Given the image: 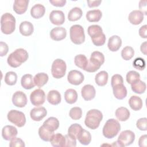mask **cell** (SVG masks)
<instances>
[{
  "mask_svg": "<svg viewBox=\"0 0 147 147\" xmlns=\"http://www.w3.org/2000/svg\"><path fill=\"white\" fill-rule=\"evenodd\" d=\"M64 136L65 138V146H72V147L76 146V138L70 136L68 134H66Z\"/></svg>",
  "mask_w": 147,
  "mask_h": 147,
  "instance_id": "obj_48",
  "label": "cell"
},
{
  "mask_svg": "<svg viewBox=\"0 0 147 147\" xmlns=\"http://www.w3.org/2000/svg\"><path fill=\"white\" fill-rule=\"evenodd\" d=\"M81 94L83 98L85 100L88 101L91 100L95 98L96 91L93 86L91 84H86L82 87Z\"/></svg>",
  "mask_w": 147,
  "mask_h": 147,
  "instance_id": "obj_18",
  "label": "cell"
},
{
  "mask_svg": "<svg viewBox=\"0 0 147 147\" xmlns=\"http://www.w3.org/2000/svg\"><path fill=\"white\" fill-rule=\"evenodd\" d=\"M19 30L20 33L24 36H30L34 30V28L33 24L29 21H23L22 22L19 27Z\"/></svg>",
  "mask_w": 147,
  "mask_h": 147,
  "instance_id": "obj_23",
  "label": "cell"
},
{
  "mask_svg": "<svg viewBox=\"0 0 147 147\" xmlns=\"http://www.w3.org/2000/svg\"><path fill=\"white\" fill-rule=\"evenodd\" d=\"M102 119L103 115L100 111L96 109H91L87 113L84 123L89 129L95 130L99 127Z\"/></svg>",
  "mask_w": 147,
  "mask_h": 147,
  "instance_id": "obj_3",
  "label": "cell"
},
{
  "mask_svg": "<svg viewBox=\"0 0 147 147\" xmlns=\"http://www.w3.org/2000/svg\"><path fill=\"white\" fill-rule=\"evenodd\" d=\"M8 50H9V47L7 44L3 41H1L0 42V56L1 57L5 56L8 52Z\"/></svg>",
  "mask_w": 147,
  "mask_h": 147,
  "instance_id": "obj_50",
  "label": "cell"
},
{
  "mask_svg": "<svg viewBox=\"0 0 147 147\" xmlns=\"http://www.w3.org/2000/svg\"><path fill=\"white\" fill-rule=\"evenodd\" d=\"M104 62L105 56L103 54L99 51H94L91 53L84 71L88 72H94L99 69Z\"/></svg>",
  "mask_w": 147,
  "mask_h": 147,
  "instance_id": "obj_4",
  "label": "cell"
},
{
  "mask_svg": "<svg viewBox=\"0 0 147 147\" xmlns=\"http://www.w3.org/2000/svg\"><path fill=\"white\" fill-rule=\"evenodd\" d=\"M61 98L60 92L57 90H51L47 95V100L53 105H57L61 102Z\"/></svg>",
  "mask_w": 147,
  "mask_h": 147,
  "instance_id": "obj_26",
  "label": "cell"
},
{
  "mask_svg": "<svg viewBox=\"0 0 147 147\" xmlns=\"http://www.w3.org/2000/svg\"><path fill=\"white\" fill-rule=\"evenodd\" d=\"M138 145L140 147H146L147 146V136L146 134L140 137L138 140Z\"/></svg>",
  "mask_w": 147,
  "mask_h": 147,
  "instance_id": "obj_52",
  "label": "cell"
},
{
  "mask_svg": "<svg viewBox=\"0 0 147 147\" xmlns=\"http://www.w3.org/2000/svg\"><path fill=\"white\" fill-rule=\"evenodd\" d=\"M122 45V40L118 36L114 35L110 37L108 41L107 47L112 52L117 51Z\"/></svg>",
  "mask_w": 147,
  "mask_h": 147,
  "instance_id": "obj_20",
  "label": "cell"
},
{
  "mask_svg": "<svg viewBox=\"0 0 147 147\" xmlns=\"http://www.w3.org/2000/svg\"><path fill=\"white\" fill-rule=\"evenodd\" d=\"M17 80V75L16 72L13 71L7 72L5 76V82L9 86L14 85Z\"/></svg>",
  "mask_w": 147,
  "mask_h": 147,
  "instance_id": "obj_42",
  "label": "cell"
},
{
  "mask_svg": "<svg viewBox=\"0 0 147 147\" xmlns=\"http://www.w3.org/2000/svg\"><path fill=\"white\" fill-rule=\"evenodd\" d=\"M42 125L49 129L50 130L55 131L59 128V121L56 118L51 117L46 119Z\"/></svg>",
  "mask_w": 147,
  "mask_h": 147,
  "instance_id": "obj_33",
  "label": "cell"
},
{
  "mask_svg": "<svg viewBox=\"0 0 147 147\" xmlns=\"http://www.w3.org/2000/svg\"><path fill=\"white\" fill-rule=\"evenodd\" d=\"M16 29V19L9 13H6L1 16V30L5 34H11Z\"/></svg>",
  "mask_w": 147,
  "mask_h": 147,
  "instance_id": "obj_6",
  "label": "cell"
},
{
  "mask_svg": "<svg viewBox=\"0 0 147 147\" xmlns=\"http://www.w3.org/2000/svg\"><path fill=\"white\" fill-rule=\"evenodd\" d=\"M77 139L81 144L87 145L91 142V136L88 131L82 129Z\"/></svg>",
  "mask_w": 147,
  "mask_h": 147,
  "instance_id": "obj_35",
  "label": "cell"
},
{
  "mask_svg": "<svg viewBox=\"0 0 147 147\" xmlns=\"http://www.w3.org/2000/svg\"><path fill=\"white\" fill-rule=\"evenodd\" d=\"M47 114V111L44 107H36L32 109L30 112V116L32 120L40 121Z\"/></svg>",
  "mask_w": 147,
  "mask_h": 147,
  "instance_id": "obj_15",
  "label": "cell"
},
{
  "mask_svg": "<svg viewBox=\"0 0 147 147\" xmlns=\"http://www.w3.org/2000/svg\"><path fill=\"white\" fill-rule=\"evenodd\" d=\"M102 1H88V5L90 7H96L99 6V5L101 3Z\"/></svg>",
  "mask_w": 147,
  "mask_h": 147,
  "instance_id": "obj_55",
  "label": "cell"
},
{
  "mask_svg": "<svg viewBox=\"0 0 147 147\" xmlns=\"http://www.w3.org/2000/svg\"><path fill=\"white\" fill-rule=\"evenodd\" d=\"M65 0H50L49 2L53 6L57 7H63L66 3Z\"/></svg>",
  "mask_w": 147,
  "mask_h": 147,
  "instance_id": "obj_51",
  "label": "cell"
},
{
  "mask_svg": "<svg viewBox=\"0 0 147 147\" xmlns=\"http://www.w3.org/2000/svg\"><path fill=\"white\" fill-rule=\"evenodd\" d=\"M141 51L142 53H144L145 55H146V41L144 42L141 45L140 47Z\"/></svg>",
  "mask_w": 147,
  "mask_h": 147,
  "instance_id": "obj_56",
  "label": "cell"
},
{
  "mask_svg": "<svg viewBox=\"0 0 147 147\" xmlns=\"http://www.w3.org/2000/svg\"><path fill=\"white\" fill-rule=\"evenodd\" d=\"M120 130L121 125L119 122L114 118H111L106 122L103 127L102 133L105 137L111 139L115 137Z\"/></svg>",
  "mask_w": 147,
  "mask_h": 147,
  "instance_id": "obj_5",
  "label": "cell"
},
{
  "mask_svg": "<svg viewBox=\"0 0 147 147\" xmlns=\"http://www.w3.org/2000/svg\"><path fill=\"white\" fill-rule=\"evenodd\" d=\"M48 75L44 72L37 74L33 78L34 83L38 87H41L44 86L48 82Z\"/></svg>",
  "mask_w": 147,
  "mask_h": 147,
  "instance_id": "obj_30",
  "label": "cell"
},
{
  "mask_svg": "<svg viewBox=\"0 0 147 147\" xmlns=\"http://www.w3.org/2000/svg\"><path fill=\"white\" fill-rule=\"evenodd\" d=\"M67 65L65 62L60 59L55 60L52 64L51 73L53 78L60 79L63 78L66 72Z\"/></svg>",
  "mask_w": 147,
  "mask_h": 147,
  "instance_id": "obj_9",
  "label": "cell"
},
{
  "mask_svg": "<svg viewBox=\"0 0 147 147\" xmlns=\"http://www.w3.org/2000/svg\"><path fill=\"white\" fill-rule=\"evenodd\" d=\"M102 16V13L100 10L95 9L87 11L86 13L87 20L91 22H98Z\"/></svg>",
  "mask_w": 147,
  "mask_h": 147,
  "instance_id": "obj_31",
  "label": "cell"
},
{
  "mask_svg": "<svg viewBox=\"0 0 147 147\" xmlns=\"http://www.w3.org/2000/svg\"><path fill=\"white\" fill-rule=\"evenodd\" d=\"M117 118L120 121H126L130 117L129 110L125 107H120L118 108L115 113Z\"/></svg>",
  "mask_w": 147,
  "mask_h": 147,
  "instance_id": "obj_28",
  "label": "cell"
},
{
  "mask_svg": "<svg viewBox=\"0 0 147 147\" xmlns=\"http://www.w3.org/2000/svg\"><path fill=\"white\" fill-rule=\"evenodd\" d=\"M27 102L26 94L21 91H16L13 95L12 102L16 107H24L27 104Z\"/></svg>",
  "mask_w": 147,
  "mask_h": 147,
  "instance_id": "obj_13",
  "label": "cell"
},
{
  "mask_svg": "<svg viewBox=\"0 0 147 147\" xmlns=\"http://www.w3.org/2000/svg\"><path fill=\"white\" fill-rule=\"evenodd\" d=\"M21 84L22 87L26 90L32 89L36 86L34 83L33 78L30 74L24 75L21 78Z\"/></svg>",
  "mask_w": 147,
  "mask_h": 147,
  "instance_id": "obj_27",
  "label": "cell"
},
{
  "mask_svg": "<svg viewBox=\"0 0 147 147\" xmlns=\"http://www.w3.org/2000/svg\"><path fill=\"white\" fill-rule=\"evenodd\" d=\"M30 99L32 104L36 106L42 105L45 100V94L41 89L34 90L30 95Z\"/></svg>",
  "mask_w": 147,
  "mask_h": 147,
  "instance_id": "obj_11",
  "label": "cell"
},
{
  "mask_svg": "<svg viewBox=\"0 0 147 147\" xmlns=\"http://www.w3.org/2000/svg\"><path fill=\"white\" fill-rule=\"evenodd\" d=\"M126 81L129 84H132L136 81L140 79V75L135 71H130L126 74Z\"/></svg>",
  "mask_w": 147,
  "mask_h": 147,
  "instance_id": "obj_44",
  "label": "cell"
},
{
  "mask_svg": "<svg viewBox=\"0 0 147 147\" xmlns=\"http://www.w3.org/2000/svg\"><path fill=\"white\" fill-rule=\"evenodd\" d=\"M82 127L78 123H74L71 125L68 129V134L70 136L77 139L78 136L82 130Z\"/></svg>",
  "mask_w": 147,
  "mask_h": 147,
  "instance_id": "obj_40",
  "label": "cell"
},
{
  "mask_svg": "<svg viewBox=\"0 0 147 147\" xmlns=\"http://www.w3.org/2000/svg\"><path fill=\"white\" fill-rule=\"evenodd\" d=\"M136 126L140 130L146 131L147 130V118L145 117L138 119L136 122Z\"/></svg>",
  "mask_w": 147,
  "mask_h": 147,
  "instance_id": "obj_46",
  "label": "cell"
},
{
  "mask_svg": "<svg viewBox=\"0 0 147 147\" xmlns=\"http://www.w3.org/2000/svg\"><path fill=\"white\" fill-rule=\"evenodd\" d=\"M83 14V11L80 7L72 8L68 14V19L70 21H75L79 20Z\"/></svg>",
  "mask_w": 147,
  "mask_h": 147,
  "instance_id": "obj_38",
  "label": "cell"
},
{
  "mask_svg": "<svg viewBox=\"0 0 147 147\" xmlns=\"http://www.w3.org/2000/svg\"><path fill=\"white\" fill-rule=\"evenodd\" d=\"M53 134L54 131L50 130L43 125L40 126L38 129V135L41 139L44 141H49Z\"/></svg>",
  "mask_w": 147,
  "mask_h": 147,
  "instance_id": "obj_32",
  "label": "cell"
},
{
  "mask_svg": "<svg viewBox=\"0 0 147 147\" xmlns=\"http://www.w3.org/2000/svg\"><path fill=\"white\" fill-rule=\"evenodd\" d=\"M129 105L130 108L134 111H138L142 107L143 103L142 99L136 95L131 96L129 100Z\"/></svg>",
  "mask_w": 147,
  "mask_h": 147,
  "instance_id": "obj_29",
  "label": "cell"
},
{
  "mask_svg": "<svg viewBox=\"0 0 147 147\" xmlns=\"http://www.w3.org/2000/svg\"><path fill=\"white\" fill-rule=\"evenodd\" d=\"M67 36V30L63 27H56L50 32L51 38L55 41H60L64 39Z\"/></svg>",
  "mask_w": 147,
  "mask_h": 147,
  "instance_id": "obj_16",
  "label": "cell"
},
{
  "mask_svg": "<svg viewBox=\"0 0 147 147\" xmlns=\"http://www.w3.org/2000/svg\"><path fill=\"white\" fill-rule=\"evenodd\" d=\"M147 26L146 25H144L142 26L140 29H139V35L144 38H147Z\"/></svg>",
  "mask_w": 147,
  "mask_h": 147,
  "instance_id": "obj_54",
  "label": "cell"
},
{
  "mask_svg": "<svg viewBox=\"0 0 147 147\" xmlns=\"http://www.w3.org/2000/svg\"><path fill=\"white\" fill-rule=\"evenodd\" d=\"M120 83H123V80L122 76L119 74L114 75L111 77V86L113 87L114 86L118 84H120Z\"/></svg>",
  "mask_w": 147,
  "mask_h": 147,
  "instance_id": "obj_49",
  "label": "cell"
},
{
  "mask_svg": "<svg viewBox=\"0 0 147 147\" xmlns=\"http://www.w3.org/2000/svg\"><path fill=\"white\" fill-rule=\"evenodd\" d=\"M18 131L16 127L11 125H6L2 128V136L6 141H9L16 137Z\"/></svg>",
  "mask_w": 147,
  "mask_h": 147,
  "instance_id": "obj_17",
  "label": "cell"
},
{
  "mask_svg": "<svg viewBox=\"0 0 147 147\" xmlns=\"http://www.w3.org/2000/svg\"><path fill=\"white\" fill-rule=\"evenodd\" d=\"M134 55V51L131 47L126 46L121 51V56L125 60H130Z\"/></svg>",
  "mask_w": 147,
  "mask_h": 147,
  "instance_id": "obj_41",
  "label": "cell"
},
{
  "mask_svg": "<svg viewBox=\"0 0 147 147\" xmlns=\"http://www.w3.org/2000/svg\"><path fill=\"white\" fill-rule=\"evenodd\" d=\"M64 99L66 102L69 104L75 103L78 99V94L76 91L72 88L67 90L64 93Z\"/></svg>",
  "mask_w": 147,
  "mask_h": 147,
  "instance_id": "obj_34",
  "label": "cell"
},
{
  "mask_svg": "<svg viewBox=\"0 0 147 147\" xmlns=\"http://www.w3.org/2000/svg\"><path fill=\"white\" fill-rule=\"evenodd\" d=\"M49 142L53 146L64 147L65 144V138L61 134L57 133L52 136Z\"/></svg>",
  "mask_w": 147,
  "mask_h": 147,
  "instance_id": "obj_25",
  "label": "cell"
},
{
  "mask_svg": "<svg viewBox=\"0 0 147 147\" xmlns=\"http://www.w3.org/2000/svg\"><path fill=\"white\" fill-rule=\"evenodd\" d=\"M146 3H147V1L146 0L140 1V3H139V8L141 10L140 11L145 15L147 14V13H146Z\"/></svg>",
  "mask_w": 147,
  "mask_h": 147,
  "instance_id": "obj_53",
  "label": "cell"
},
{
  "mask_svg": "<svg viewBox=\"0 0 147 147\" xmlns=\"http://www.w3.org/2000/svg\"><path fill=\"white\" fill-rule=\"evenodd\" d=\"M128 19L131 24L138 25L141 24L144 20V14L140 10H133L130 13Z\"/></svg>",
  "mask_w": 147,
  "mask_h": 147,
  "instance_id": "obj_22",
  "label": "cell"
},
{
  "mask_svg": "<svg viewBox=\"0 0 147 147\" xmlns=\"http://www.w3.org/2000/svg\"><path fill=\"white\" fill-rule=\"evenodd\" d=\"M49 20L52 24L56 25L63 24L65 21V16L61 10H52L49 14Z\"/></svg>",
  "mask_w": 147,
  "mask_h": 147,
  "instance_id": "obj_14",
  "label": "cell"
},
{
  "mask_svg": "<svg viewBox=\"0 0 147 147\" xmlns=\"http://www.w3.org/2000/svg\"><path fill=\"white\" fill-rule=\"evenodd\" d=\"M108 73L105 71H102L98 72L95 78V81L96 84L99 86H105L108 81Z\"/></svg>",
  "mask_w": 147,
  "mask_h": 147,
  "instance_id": "obj_36",
  "label": "cell"
},
{
  "mask_svg": "<svg viewBox=\"0 0 147 147\" xmlns=\"http://www.w3.org/2000/svg\"><path fill=\"white\" fill-rule=\"evenodd\" d=\"M135 140L134 133L129 130H126L122 131L117 141L114 142L112 145H115L116 146H126L131 145Z\"/></svg>",
  "mask_w": 147,
  "mask_h": 147,
  "instance_id": "obj_8",
  "label": "cell"
},
{
  "mask_svg": "<svg viewBox=\"0 0 147 147\" xmlns=\"http://www.w3.org/2000/svg\"><path fill=\"white\" fill-rule=\"evenodd\" d=\"M28 0H15L13 3V10L18 14H24L27 10Z\"/></svg>",
  "mask_w": 147,
  "mask_h": 147,
  "instance_id": "obj_19",
  "label": "cell"
},
{
  "mask_svg": "<svg viewBox=\"0 0 147 147\" xmlns=\"http://www.w3.org/2000/svg\"><path fill=\"white\" fill-rule=\"evenodd\" d=\"M88 35L91 37L93 44L96 46H102L106 41V36L102 28L98 25H92L87 29Z\"/></svg>",
  "mask_w": 147,
  "mask_h": 147,
  "instance_id": "obj_2",
  "label": "cell"
},
{
  "mask_svg": "<svg viewBox=\"0 0 147 147\" xmlns=\"http://www.w3.org/2000/svg\"><path fill=\"white\" fill-rule=\"evenodd\" d=\"M25 146L24 142L20 138L14 137L10 140L9 146L10 147H14V146H18V147H24Z\"/></svg>",
  "mask_w": 147,
  "mask_h": 147,
  "instance_id": "obj_47",
  "label": "cell"
},
{
  "mask_svg": "<svg viewBox=\"0 0 147 147\" xmlns=\"http://www.w3.org/2000/svg\"><path fill=\"white\" fill-rule=\"evenodd\" d=\"M113 87L114 96L119 100L124 99L127 95V90L123 83H120L114 86Z\"/></svg>",
  "mask_w": 147,
  "mask_h": 147,
  "instance_id": "obj_21",
  "label": "cell"
},
{
  "mask_svg": "<svg viewBox=\"0 0 147 147\" xmlns=\"http://www.w3.org/2000/svg\"><path fill=\"white\" fill-rule=\"evenodd\" d=\"M45 7L40 3L34 5L30 9V14L32 17L36 19L41 18L45 14Z\"/></svg>",
  "mask_w": 147,
  "mask_h": 147,
  "instance_id": "obj_24",
  "label": "cell"
},
{
  "mask_svg": "<svg viewBox=\"0 0 147 147\" xmlns=\"http://www.w3.org/2000/svg\"><path fill=\"white\" fill-rule=\"evenodd\" d=\"M88 59L86 56L82 54L76 55L74 59L75 64L79 68L84 70L88 64Z\"/></svg>",
  "mask_w": 147,
  "mask_h": 147,
  "instance_id": "obj_39",
  "label": "cell"
},
{
  "mask_svg": "<svg viewBox=\"0 0 147 147\" xmlns=\"http://www.w3.org/2000/svg\"><path fill=\"white\" fill-rule=\"evenodd\" d=\"M28 53L25 49L18 48L9 55L7 62L10 67L17 68L20 66L22 63L25 62L28 60Z\"/></svg>",
  "mask_w": 147,
  "mask_h": 147,
  "instance_id": "obj_1",
  "label": "cell"
},
{
  "mask_svg": "<svg viewBox=\"0 0 147 147\" xmlns=\"http://www.w3.org/2000/svg\"><path fill=\"white\" fill-rule=\"evenodd\" d=\"M133 66L138 70H144L145 68V61L143 58L137 57L133 61Z\"/></svg>",
  "mask_w": 147,
  "mask_h": 147,
  "instance_id": "obj_45",
  "label": "cell"
},
{
  "mask_svg": "<svg viewBox=\"0 0 147 147\" xmlns=\"http://www.w3.org/2000/svg\"><path fill=\"white\" fill-rule=\"evenodd\" d=\"M69 115L72 119L78 120L82 116V110L79 107H74L70 109Z\"/></svg>",
  "mask_w": 147,
  "mask_h": 147,
  "instance_id": "obj_43",
  "label": "cell"
},
{
  "mask_svg": "<svg viewBox=\"0 0 147 147\" xmlns=\"http://www.w3.org/2000/svg\"><path fill=\"white\" fill-rule=\"evenodd\" d=\"M84 79L83 74L78 70H71L69 72L67 76L68 82L73 85L78 86L83 83Z\"/></svg>",
  "mask_w": 147,
  "mask_h": 147,
  "instance_id": "obj_12",
  "label": "cell"
},
{
  "mask_svg": "<svg viewBox=\"0 0 147 147\" xmlns=\"http://www.w3.org/2000/svg\"><path fill=\"white\" fill-rule=\"evenodd\" d=\"M69 36L71 41L79 45L85 41V34L83 28L80 25H74L69 29Z\"/></svg>",
  "mask_w": 147,
  "mask_h": 147,
  "instance_id": "obj_7",
  "label": "cell"
},
{
  "mask_svg": "<svg viewBox=\"0 0 147 147\" xmlns=\"http://www.w3.org/2000/svg\"><path fill=\"white\" fill-rule=\"evenodd\" d=\"M131 88L134 92L141 94L145 91L146 86L144 82L140 79L131 84Z\"/></svg>",
  "mask_w": 147,
  "mask_h": 147,
  "instance_id": "obj_37",
  "label": "cell"
},
{
  "mask_svg": "<svg viewBox=\"0 0 147 147\" xmlns=\"http://www.w3.org/2000/svg\"><path fill=\"white\" fill-rule=\"evenodd\" d=\"M8 120L19 127L24 126L26 123L25 114L16 110H11L9 111L7 115Z\"/></svg>",
  "mask_w": 147,
  "mask_h": 147,
  "instance_id": "obj_10",
  "label": "cell"
}]
</instances>
